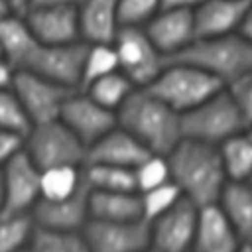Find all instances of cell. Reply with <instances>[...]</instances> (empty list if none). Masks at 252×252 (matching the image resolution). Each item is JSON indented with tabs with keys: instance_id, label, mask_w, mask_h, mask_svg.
<instances>
[{
	"instance_id": "bcb514c9",
	"label": "cell",
	"mask_w": 252,
	"mask_h": 252,
	"mask_svg": "<svg viewBox=\"0 0 252 252\" xmlns=\"http://www.w3.org/2000/svg\"><path fill=\"white\" fill-rule=\"evenodd\" d=\"M144 252H158V250H154V248H146Z\"/></svg>"
},
{
	"instance_id": "f1b7e54d",
	"label": "cell",
	"mask_w": 252,
	"mask_h": 252,
	"mask_svg": "<svg viewBox=\"0 0 252 252\" xmlns=\"http://www.w3.org/2000/svg\"><path fill=\"white\" fill-rule=\"evenodd\" d=\"M28 252H89L81 232L49 230L35 226L28 242Z\"/></svg>"
},
{
	"instance_id": "8992f818",
	"label": "cell",
	"mask_w": 252,
	"mask_h": 252,
	"mask_svg": "<svg viewBox=\"0 0 252 252\" xmlns=\"http://www.w3.org/2000/svg\"><path fill=\"white\" fill-rule=\"evenodd\" d=\"M28 158L39 167L53 165H85L87 146L59 120L33 124L22 144Z\"/></svg>"
},
{
	"instance_id": "5b68a950",
	"label": "cell",
	"mask_w": 252,
	"mask_h": 252,
	"mask_svg": "<svg viewBox=\"0 0 252 252\" xmlns=\"http://www.w3.org/2000/svg\"><path fill=\"white\" fill-rule=\"evenodd\" d=\"M179 126L181 138L205 142L211 146H219L226 138L246 128L244 118L240 116L224 87L201 104L179 114Z\"/></svg>"
},
{
	"instance_id": "9a60e30c",
	"label": "cell",
	"mask_w": 252,
	"mask_h": 252,
	"mask_svg": "<svg viewBox=\"0 0 252 252\" xmlns=\"http://www.w3.org/2000/svg\"><path fill=\"white\" fill-rule=\"evenodd\" d=\"M156 49L165 57H173L197 39L191 10L161 8L148 24L142 26Z\"/></svg>"
},
{
	"instance_id": "8d00e7d4",
	"label": "cell",
	"mask_w": 252,
	"mask_h": 252,
	"mask_svg": "<svg viewBox=\"0 0 252 252\" xmlns=\"http://www.w3.org/2000/svg\"><path fill=\"white\" fill-rule=\"evenodd\" d=\"M205 0H161V8H177V10H195Z\"/></svg>"
},
{
	"instance_id": "8fae6325",
	"label": "cell",
	"mask_w": 252,
	"mask_h": 252,
	"mask_svg": "<svg viewBox=\"0 0 252 252\" xmlns=\"http://www.w3.org/2000/svg\"><path fill=\"white\" fill-rule=\"evenodd\" d=\"M81 234L89 252H144L150 248V224L144 219L128 222L89 219Z\"/></svg>"
},
{
	"instance_id": "4dcf8cb0",
	"label": "cell",
	"mask_w": 252,
	"mask_h": 252,
	"mask_svg": "<svg viewBox=\"0 0 252 252\" xmlns=\"http://www.w3.org/2000/svg\"><path fill=\"white\" fill-rule=\"evenodd\" d=\"M30 128H32V122L22 102L18 100V96L10 87H2L0 89V130L24 138Z\"/></svg>"
},
{
	"instance_id": "7bdbcfd3",
	"label": "cell",
	"mask_w": 252,
	"mask_h": 252,
	"mask_svg": "<svg viewBox=\"0 0 252 252\" xmlns=\"http://www.w3.org/2000/svg\"><path fill=\"white\" fill-rule=\"evenodd\" d=\"M236 252H252V244H242Z\"/></svg>"
},
{
	"instance_id": "7dc6e473",
	"label": "cell",
	"mask_w": 252,
	"mask_h": 252,
	"mask_svg": "<svg viewBox=\"0 0 252 252\" xmlns=\"http://www.w3.org/2000/svg\"><path fill=\"white\" fill-rule=\"evenodd\" d=\"M248 185H250V189H252V177H250V181H248Z\"/></svg>"
},
{
	"instance_id": "9c48e42d",
	"label": "cell",
	"mask_w": 252,
	"mask_h": 252,
	"mask_svg": "<svg viewBox=\"0 0 252 252\" xmlns=\"http://www.w3.org/2000/svg\"><path fill=\"white\" fill-rule=\"evenodd\" d=\"M10 89L22 102L32 126L59 118L65 98L73 91H77V89H67L57 83H51L35 73L24 71V69L14 71Z\"/></svg>"
},
{
	"instance_id": "5bb4252c",
	"label": "cell",
	"mask_w": 252,
	"mask_h": 252,
	"mask_svg": "<svg viewBox=\"0 0 252 252\" xmlns=\"http://www.w3.org/2000/svg\"><path fill=\"white\" fill-rule=\"evenodd\" d=\"M32 220L39 228L49 230H67V232H81L83 226L89 222V185L83 183L73 195L65 199H39L33 209L30 211Z\"/></svg>"
},
{
	"instance_id": "3957f363",
	"label": "cell",
	"mask_w": 252,
	"mask_h": 252,
	"mask_svg": "<svg viewBox=\"0 0 252 252\" xmlns=\"http://www.w3.org/2000/svg\"><path fill=\"white\" fill-rule=\"evenodd\" d=\"M165 61L189 63L226 85L252 69V41L238 32L217 37H197L183 51Z\"/></svg>"
},
{
	"instance_id": "836d02e7",
	"label": "cell",
	"mask_w": 252,
	"mask_h": 252,
	"mask_svg": "<svg viewBox=\"0 0 252 252\" xmlns=\"http://www.w3.org/2000/svg\"><path fill=\"white\" fill-rule=\"evenodd\" d=\"M120 26H144L159 10L161 0H116Z\"/></svg>"
},
{
	"instance_id": "484cf974",
	"label": "cell",
	"mask_w": 252,
	"mask_h": 252,
	"mask_svg": "<svg viewBox=\"0 0 252 252\" xmlns=\"http://www.w3.org/2000/svg\"><path fill=\"white\" fill-rule=\"evenodd\" d=\"M83 177L93 191H136L134 169L106 163H85Z\"/></svg>"
},
{
	"instance_id": "ba28073f",
	"label": "cell",
	"mask_w": 252,
	"mask_h": 252,
	"mask_svg": "<svg viewBox=\"0 0 252 252\" xmlns=\"http://www.w3.org/2000/svg\"><path fill=\"white\" fill-rule=\"evenodd\" d=\"M85 51H87V43L83 41L63 43V45L37 43L20 69L35 73L67 89H81Z\"/></svg>"
},
{
	"instance_id": "b9f144b4",
	"label": "cell",
	"mask_w": 252,
	"mask_h": 252,
	"mask_svg": "<svg viewBox=\"0 0 252 252\" xmlns=\"http://www.w3.org/2000/svg\"><path fill=\"white\" fill-rule=\"evenodd\" d=\"M8 14H14V12L10 10V6L6 4V0H0V20H2V18H6Z\"/></svg>"
},
{
	"instance_id": "52a82bcc",
	"label": "cell",
	"mask_w": 252,
	"mask_h": 252,
	"mask_svg": "<svg viewBox=\"0 0 252 252\" xmlns=\"http://www.w3.org/2000/svg\"><path fill=\"white\" fill-rule=\"evenodd\" d=\"M118 71L124 73L134 87H148L165 65V57L156 49L152 39L140 26H120L112 41Z\"/></svg>"
},
{
	"instance_id": "1f68e13d",
	"label": "cell",
	"mask_w": 252,
	"mask_h": 252,
	"mask_svg": "<svg viewBox=\"0 0 252 252\" xmlns=\"http://www.w3.org/2000/svg\"><path fill=\"white\" fill-rule=\"evenodd\" d=\"M140 209H142V219L146 222L154 220L161 213H165L169 207H173L183 195L175 187L173 181H167L163 185L152 187L148 191H140Z\"/></svg>"
},
{
	"instance_id": "681fc988",
	"label": "cell",
	"mask_w": 252,
	"mask_h": 252,
	"mask_svg": "<svg viewBox=\"0 0 252 252\" xmlns=\"http://www.w3.org/2000/svg\"><path fill=\"white\" fill-rule=\"evenodd\" d=\"M0 57H2V55H0Z\"/></svg>"
},
{
	"instance_id": "83f0119b",
	"label": "cell",
	"mask_w": 252,
	"mask_h": 252,
	"mask_svg": "<svg viewBox=\"0 0 252 252\" xmlns=\"http://www.w3.org/2000/svg\"><path fill=\"white\" fill-rule=\"evenodd\" d=\"M35 224L30 213H12L0 209V252H22Z\"/></svg>"
},
{
	"instance_id": "44dd1931",
	"label": "cell",
	"mask_w": 252,
	"mask_h": 252,
	"mask_svg": "<svg viewBox=\"0 0 252 252\" xmlns=\"http://www.w3.org/2000/svg\"><path fill=\"white\" fill-rule=\"evenodd\" d=\"M89 217L94 220L128 222L142 219L138 191H93L89 189Z\"/></svg>"
},
{
	"instance_id": "e0dca14e",
	"label": "cell",
	"mask_w": 252,
	"mask_h": 252,
	"mask_svg": "<svg viewBox=\"0 0 252 252\" xmlns=\"http://www.w3.org/2000/svg\"><path fill=\"white\" fill-rule=\"evenodd\" d=\"M242 244L219 203L199 207L191 252H236Z\"/></svg>"
},
{
	"instance_id": "d6a6232c",
	"label": "cell",
	"mask_w": 252,
	"mask_h": 252,
	"mask_svg": "<svg viewBox=\"0 0 252 252\" xmlns=\"http://www.w3.org/2000/svg\"><path fill=\"white\" fill-rule=\"evenodd\" d=\"M134 179H136V191H148L152 187L163 185L171 181L169 163L167 158L161 154H150L146 156L136 167H134Z\"/></svg>"
},
{
	"instance_id": "ac0fdd59",
	"label": "cell",
	"mask_w": 252,
	"mask_h": 252,
	"mask_svg": "<svg viewBox=\"0 0 252 252\" xmlns=\"http://www.w3.org/2000/svg\"><path fill=\"white\" fill-rule=\"evenodd\" d=\"M150 154L152 152H148L130 132L116 124L112 130L87 146L85 163H106L134 169Z\"/></svg>"
},
{
	"instance_id": "7a4b0ae2",
	"label": "cell",
	"mask_w": 252,
	"mask_h": 252,
	"mask_svg": "<svg viewBox=\"0 0 252 252\" xmlns=\"http://www.w3.org/2000/svg\"><path fill=\"white\" fill-rule=\"evenodd\" d=\"M116 124L152 154L167 156L181 140L179 114L148 89L132 91L116 110Z\"/></svg>"
},
{
	"instance_id": "f546056e",
	"label": "cell",
	"mask_w": 252,
	"mask_h": 252,
	"mask_svg": "<svg viewBox=\"0 0 252 252\" xmlns=\"http://www.w3.org/2000/svg\"><path fill=\"white\" fill-rule=\"evenodd\" d=\"M112 71H118V61L112 43H87L81 73V89Z\"/></svg>"
},
{
	"instance_id": "4316f807",
	"label": "cell",
	"mask_w": 252,
	"mask_h": 252,
	"mask_svg": "<svg viewBox=\"0 0 252 252\" xmlns=\"http://www.w3.org/2000/svg\"><path fill=\"white\" fill-rule=\"evenodd\" d=\"M138 89L132 85V81L120 73V71H112L93 83H89L87 87H83V91L93 98L96 100L98 104H102L104 108L116 112L118 106L132 94V91Z\"/></svg>"
},
{
	"instance_id": "60d3db41",
	"label": "cell",
	"mask_w": 252,
	"mask_h": 252,
	"mask_svg": "<svg viewBox=\"0 0 252 252\" xmlns=\"http://www.w3.org/2000/svg\"><path fill=\"white\" fill-rule=\"evenodd\" d=\"M6 4L14 14H24L30 8V0H6Z\"/></svg>"
},
{
	"instance_id": "d6986e66",
	"label": "cell",
	"mask_w": 252,
	"mask_h": 252,
	"mask_svg": "<svg viewBox=\"0 0 252 252\" xmlns=\"http://www.w3.org/2000/svg\"><path fill=\"white\" fill-rule=\"evenodd\" d=\"M252 0H205L193 10L197 37L236 33Z\"/></svg>"
},
{
	"instance_id": "7c38bea8",
	"label": "cell",
	"mask_w": 252,
	"mask_h": 252,
	"mask_svg": "<svg viewBox=\"0 0 252 252\" xmlns=\"http://www.w3.org/2000/svg\"><path fill=\"white\" fill-rule=\"evenodd\" d=\"M39 167L28 158L24 148L16 152L2 167V209L12 213H30L39 201Z\"/></svg>"
},
{
	"instance_id": "6da1fadb",
	"label": "cell",
	"mask_w": 252,
	"mask_h": 252,
	"mask_svg": "<svg viewBox=\"0 0 252 252\" xmlns=\"http://www.w3.org/2000/svg\"><path fill=\"white\" fill-rule=\"evenodd\" d=\"M165 158L171 181L185 199L197 207L219 201L228 179L217 146L181 138Z\"/></svg>"
},
{
	"instance_id": "f6af8a7d",
	"label": "cell",
	"mask_w": 252,
	"mask_h": 252,
	"mask_svg": "<svg viewBox=\"0 0 252 252\" xmlns=\"http://www.w3.org/2000/svg\"><path fill=\"white\" fill-rule=\"evenodd\" d=\"M0 209H2V177H0Z\"/></svg>"
},
{
	"instance_id": "30bf717a",
	"label": "cell",
	"mask_w": 252,
	"mask_h": 252,
	"mask_svg": "<svg viewBox=\"0 0 252 252\" xmlns=\"http://www.w3.org/2000/svg\"><path fill=\"white\" fill-rule=\"evenodd\" d=\"M199 207L181 197L165 213L150 220V248L158 252H191Z\"/></svg>"
},
{
	"instance_id": "e575fe53",
	"label": "cell",
	"mask_w": 252,
	"mask_h": 252,
	"mask_svg": "<svg viewBox=\"0 0 252 252\" xmlns=\"http://www.w3.org/2000/svg\"><path fill=\"white\" fill-rule=\"evenodd\" d=\"M224 91L236 104L240 116L244 118V124L252 122V69L244 71L236 79L224 85Z\"/></svg>"
},
{
	"instance_id": "603a6c76",
	"label": "cell",
	"mask_w": 252,
	"mask_h": 252,
	"mask_svg": "<svg viewBox=\"0 0 252 252\" xmlns=\"http://www.w3.org/2000/svg\"><path fill=\"white\" fill-rule=\"evenodd\" d=\"M37 43L24 14H8L0 20V55L14 69L26 63Z\"/></svg>"
},
{
	"instance_id": "4fadbf2b",
	"label": "cell",
	"mask_w": 252,
	"mask_h": 252,
	"mask_svg": "<svg viewBox=\"0 0 252 252\" xmlns=\"http://www.w3.org/2000/svg\"><path fill=\"white\" fill-rule=\"evenodd\" d=\"M59 120L85 144L91 146L102 134L116 126V112L93 100L83 89L73 91L59 112Z\"/></svg>"
},
{
	"instance_id": "ee69618b",
	"label": "cell",
	"mask_w": 252,
	"mask_h": 252,
	"mask_svg": "<svg viewBox=\"0 0 252 252\" xmlns=\"http://www.w3.org/2000/svg\"><path fill=\"white\" fill-rule=\"evenodd\" d=\"M244 132H246V136L252 140V122L250 124H246V128H244Z\"/></svg>"
},
{
	"instance_id": "d4e9b609",
	"label": "cell",
	"mask_w": 252,
	"mask_h": 252,
	"mask_svg": "<svg viewBox=\"0 0 252 252\" xmlns=\"http://www.w3.org/2000/svg\"><path fill=\"white\" fill-rule=\"evenodd\" d=\"M85 183L83 165H53L39 171V199L55 201L73 195Z\"/></svg>"
},
{
	"instance_id": "d590c367",
	"label": "cell",
	"mask_w": 252,
	"mask_h": 252,
	"mask_svg": "<svg viewBox=\"0 0 252 252\" xmlns=\"http://www.w3.org/2000/svg\"><path fill=\"white\" fill-rule=\"evenodd\" d=\"M22 144H24V138L0 130V167H2L16 152L22 150Z\"/></svg>"
},
{
	"instance_id": "277c9868",
	"label": "cell",
	"mask_w": 252,
	"mask_h": 252,
	"mask_svg": "<svg viewBox=\"0 0 252 252\" xmlns=\"http://www.w3.org/2000/svg\"><path fill=\"white\" fill-rule=\"evenodd\" d=\"M222 87L224 85L219 79L199 67L181 61H165L158 77L142 89H148L177 114H183L219 93Z\"/></svg>"
},
{
	"instance_id": "cb8c5ba5",
	"label": "cell",
	"mask_w": 252,
	"mask_h": 252,
	"mask_svg": "<svg viewBox=\"0 0 252 252\" xmlns=\"http://www.w3.org/2000/svg\"><path fill=\"white\" fill-rule=\"evenodd\" d=\"M219 156L228 181H250L252 177V140L246 132H238L219 146Z\"/></svg>"
},
{
	"instance_id": "ffe728a7",
	"label": "cell",
	"mask_w": 252,
	"mask_h": 252,
	"mask_svg": "<svg viewBox=\"0 0 252 252\" xmlns=\"http://www.w3.org/2000/svg\"><path fill=\"white\" fill-rule=\"evenodd\" d=\"M77 18L83 43H112L120 30L116 0H81Z\"/></svg>"
},
{
	"instance_id": "c3c4849f",
	"label": "cell",
	"mask_w": 252,
	"mask_h": 252,
	"mask_svg": "<svg viewBox=\"0 0 252 252\" xmlns=\"http://www.w3.org/2000/svg\"><path fill=\"white\" fill-rule=\"evenodd\" d=\"M22 252H28V248H24V250H22Z\"/></svg>"
},
{
	"instance_id": "7402d4cb",
	"label": "cell",
	"mask_w": 252,
	"mask_h": 252,
	"mask_svg": "<svg viewBox=\"0 0 252 252\" xmlns=\"http://www.w3.org/2000/svg\"><path fill=\"white\" fill-rule=\"evenodd\" d=\"M217 203L240 240L252 244V189L248 181H228Z\"/></svg>"
},
{
	"instance_id": "2e32d148",
	"label": "cell",
	"mask_w": 252,
	"mask_h": 252,
	"mask_svg": "<svg viewBox=\"0 0 252 252\" xmlns=\"http://www.w3.org/2000/svg\"><path fill=\"white\" fill-rule=\"evenodd\" d=\"M24 18L33 37L43 45L81 41L77 6H30Z\"/></svg>"
},
{
	"instance_id": "74e56055",
	"label": "cell",
	"mask_w": 252,
	"mask_h": 252,
	"mask_svg": "<svg viewBox=\"0 0 252 252\" xmlns=\"http://www.w3.org/2000/svg\"><path fill=\"white\" fill-rule=\"evenodd\" d=\"M14 67L4 59V57H0V89L2 87H10V83H12V77H14Z\"/></svg>"
},
{
	"instance_id": "ab89813d",
	"label": "cell",
	"mask_w": 252,
	"mask_h": 252,
	"mask_svg": "<svg viewBox=\"0 0 252 252\" xmlns=\"http://www.w3.org/2000/svg\"><path fill=\"white\" fill-rule=\"evenodd\" d=\"M81 0H30V6H79Z\"/></svg>"
},
{
	"instance_id": "f35d334b",
	"label": "cell",
	"mask_w": 252,
	"mask_h": 252,
	"mask_svg": "<svg viewBox=\"0 0 252 252\" xmlns=\"http://www.w3.org/2000/svg\"><path fill=\"white\" fill-rule=\"evenodd\" d=\"M238 33H242L246 39L252 41V2H250L248 10H246V14H244V20H242V24H240Z\"/></svg>"
}]
</instances>
